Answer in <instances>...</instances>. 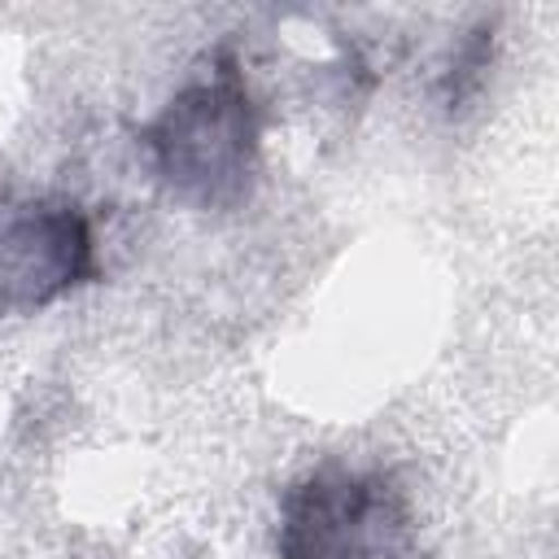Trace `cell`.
I'll return each mask as SVG.
<instances>
[{
    "instance_id": "obj_1",
    "label": "cell",
    "mask_w": 559,
    "mask_h": 559,
    "mask_svg": "<svg viewBox=\"0 0 559 559\" xmlns=\"http://www.w3.org/2000/svg\"><path fill=\"white\" fill-rule=\"evenodd\" d=\"M140 148L157 183L197 210H236L262 175V109L236 52H210L144 127Z\"/></svg>"
},
{
    "instance_id": "obj_2",
    "label": "cell",
    "mask_w": 559,
    "mask_h": 559,
    "mask_svg": "<svg viewBox=\"0 0 559 559\" xmlns=\"http://www.w3.org/2000/svg\"><path fill=\"white\" fill-rule=\"evenodd\" d=\"M411 493L389 467L328 459L301 472L280 498V559H411Z\"/></svg>"
},
{
    "instance_id": "obj_3",
    "label": "cell",
    "mask_w": 559,
    "mask_h": 559,
    "mask_svg": "<svg viewBox=\"0 0 559 559\" xmlns=\"http://www.w3.org/2000/svg\"><path fill=\"white\" fill-rule=\"evenodd\" d=\"M96 231L79 201L0 188V314H31L92 284Z\"/></svg>"
},
{
    "instance_id": "obj_4",
    "label": "cell",
    "mask_w": 559,
    "mask_h": 559,
    "mask_svg": "<svg viewBox=\"0 0 559 559\" xmlns=\"http://www.w3.org/2000/svg\"><path fill=\"white\" fill-rule=\"evenodd\" d=\"M493 31H472L459 48H454V57H450V70H445V100H450V109L454 105H463L480 83H485V70H489V52H493V39H489Z\"/></svg>"
}]
</instances>
